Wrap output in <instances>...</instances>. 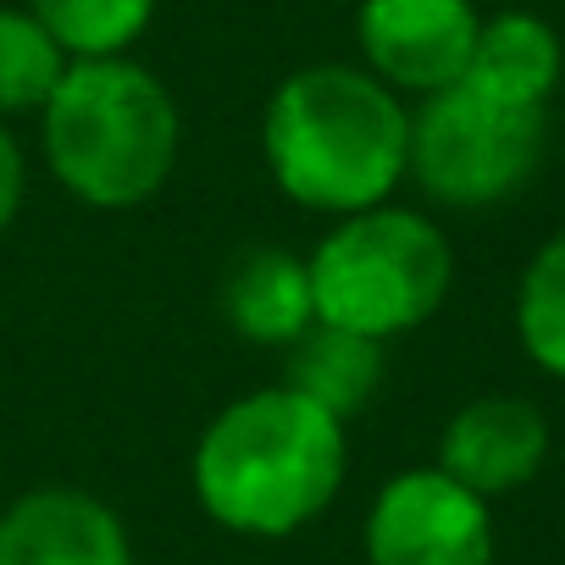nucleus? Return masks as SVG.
Wrapping results in <instances>:
<instances>
[{
    "label": "nucleus",
    "mask_w": 565,
    "mask_h": 565,
    "mask_svg": "<svg viewBox=\"0 0 565 565\" xmlns=\"http://www.w3.org/2000/svg\"><path fill=\"white\" fill-rule=\"evenodd\" d=\"M350 477V427L289 383L227 399L189 455L205 521L233 537H295L322 521Z\"/></svg>",
    "instance_id": "1"
},
{
    "label": "nucleus",
    "mask_w": 565,
    "mask_h": 565,
    "mask_svg": "<svg viewBox=\"0 0 565 565\" xmlns=\"http://www.w3.org/2000/svg\"><path fill=\"white\" fill-rule=\"evenodd\" d=\"M411 156V106L361 62H311L260 111V161L277 194L311 216H350L394 200Z\"/></svg>",
    "instance_id": "2"
},
{
    "label": "nucleus",
    "mask_w": 565,
    "mask_h": 565,
    "mask_svg": "<svg viewBox=\"0 0 565 565\" xmlns=\"http://www.w3.org/2000/svg\"><path fill=\"white\" fill-rule=\"evenodd\" d=\"M183 150V111L172 89L134 56L67 62L40 106L45 172L89 211H134L156 200Z\"/></svg>",
    "instance_id": "3"
},
{
    "label": "nucleus",
    "mask_w": 565,
    "mask_h": 565,
    "mask_svg": "<svg viewBox=\"0 0 565 565\" xmlns=\"http://www.w3.org/2000/svg\"><path fill=\"white\" fill-rule=\"evenodd\" d=\"M317 322L394 344L427 328L455 289V244L416 205H366L339 216L306 255Z\"/></svg>",
    "instance_id": "4"
},
{
    "label": "nucleus",
    "mask_w": 565,
    "mask_h": 565,
    "mask_svg": "<svg viewBox=\"0 0 565 565\" xmlns=\"http://www.w3.org/2000/svg\"><path fill=\"white\" fill-rule=\"evenodd\" d=\"M548 150V111L499 106L466 84L422 95L411 111L405 178L444 211H488L515 200Z\"/></svg>",
    "instance_id": "5"
},
{
    "label": "nucleus",
    "mask_w": 565,
    "mask_h": 565,
    "mask_svg": "<svg viewBox=\"0 0 565 565\" xmlns=\"http://www.w3.org/2000/svg\"><path fill=\"white\" fill-rule=\"evenodd\" d=\"M366 565H493V510L438 466L388 477L361 526Z\"/></svg>",
    "instance_id": "6"
},
{
    "label": "nucleus",
    "mask_w": 565,
    "mask_h": 565,
    "mask_svg": "<svg viewBox=\"0 0 565 565\" xmlns=\"http://www.w3.org/2000/svg\"><path fill=\"white\" fill-rule=\"evenodd\" d=\"M482 12L471 0H361L355 45L361 67L405 100L438 95L466 78Z\"/></svg>",
    "instance_id": "7"
},
{
    "label": "nucleus",
    "mask_w": 565,
    "mask_h": 565,
    "mask_svg": "<svg viewBox=\"0 0 565 565\" xmlns=\"http://www.w3.org/2000/svg\"><path fill=\"white\" fill-rule=\"evenodd\" d=\"M548 460V416L521 394H477L438 433V471H449L477 499H504L526 488Z\"/></svg>",
    "instance_id": "8"
},
{
    "label": "nucleus",
    "mask_w": 565,
    "mask_h": 565,
    "mask_svg": "<svg viewBox=\"0 0 565 565\" xmlns=\"http://www.w3.org/2000/svg\"><path fill=\"white\" fill-rule=\"evenodd\" d=\"M0 565H134V537L100 493L45 482L0 510Z\"/></svg>",
    "instance_id": "9"
},
{
    "label": "nucleus",
    "mask_w": 565,
    "mask_h": 565,
    "mask_svg": "<svg viewBox=\"0 0 565 565\" xmlns=\"http://www.w3.org/2000/svg\"><path fill=\"white\" fill-rule=\"evenodd\" d=\"M222 317L255 350H289L317 322L306 255L282 249V244L244 249L222 277Z\"/></svg>",
    "instance_id": "10"
},
{
    "label": "nucleus",
    "mask_w": 565,
    "mask_h": 565,
    "mask_svg": "<svg viewBox=\"0 0 565 565\" xmlns=\"http://www.w3.org/2000/svg\"><path fill=\"white\" fill-rule=\"evenodd\" d=\"M559 78H565V45L537 12H493L477 23V45L460 78L466 89L515 111H548Z\"/></svg>",
    "instance_id": "11"
},
{
    "label": "nucleus",
    "mask_w": 565,
    "mask_h": 565,
    "mask_svg": "<svg viewBox=\"0 0 565 565\" xmlns=\"http://www.w3.org/2000/svg\"><path fill=\"white\" fill-rule=\"evenodd\" d=\"M383 377H388V344L328 328V322H311L282 350V383L306 394L311 405H322L328 416H339L344 427L372 411V399L383 394Z\"/></svg>",
    "instance_id": "12"
},
{
    "label": "nucleus",
    "mask_w": 565,
    "mask_h": 565,
    "mask_svg": "<svg viewBox=\"0 0 565 565\" xmlns=\"http://www.w3.org/2000/svg\"><path fill=\"white\" fill-rule=\"evenodd\" d=\"M515 339L543 377L565 383V227L532 249L515 282Z\"/></svg>",
    "instance_id": "13"
},
{
    "label": "nucleus",
    "mask_w": 565,
    "mask_h": 565,
    "mask_svg": "<svg viewBox=\"0 0 565 565\" xmlns=\"http://www.w3.org/2000/svg\"><path fill=\"white\" fill-rule=\"evenodd\" d=\"M67 51L29 7H0V117H40L67 73Z\"/></svg>",
    "instance_id": "14"
},
{
    "label": "nucleus",
    "mask_w": 565,
    "mask_h": 565,
    "mask_svg": "<svg viewBox=\"0 0 565 565\" xmlns=\"http://www.w3.org/2000/svg\"><path fill=\"white\" fill-rule=\"evenodd\" d=\"M23 7L51 29V40L73 62L134 56V45L156 23V0H23Z\"/></svg>",
    "instance_id": "15"
},
{
    "label": "nucleus",
    "mask_w": 565,
    "mask_h": 565,
    "mask_svg": "<svg viewBox=\"0 0 565 565\" xmlns=\"http://www.w3.org/2000/svg\"><path fill=\"white\" fill-rule=\"evenodd\" d=\"M23 200H29V150L12 134V122L0 117V233L18 222Z\"/></svg>",
    "instance_id": "16"
},
{
    "label": "nucleus",
    "mask_w": 565,
    "mask_h": 565,
    "mask_svg": "<svg viewBox=\"0 0 565 565\" xmlns=\"http://www.w3.org/2000/svg\"><path fill=\"white\" fill-rule=\"evenodd\" d=\"M471 7H482V0H471Z\"/></svg>",
    "instance_id": "17"
}]
</instances>
